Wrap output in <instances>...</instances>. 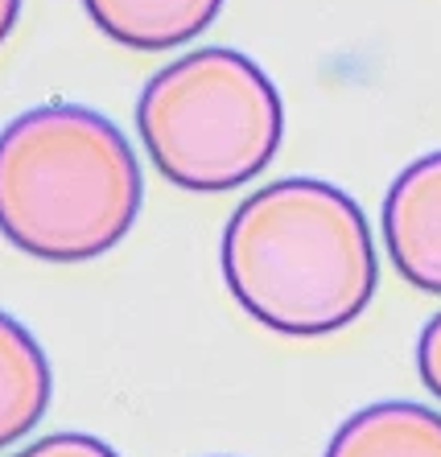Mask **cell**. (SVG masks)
Segmentation results:
<instances>
[{"instance_id": "9", "label": "cell", "mask_w": 441, "mask_h": 457, "mask_svg": "<svg viewBox=\"0 0 441 457\" xmlns=\"http://www.w3.org/2000/svg\"><path fill=\"white\" fill-rule=\"evenodd\" d=\"M417 371H420V383L441 400V313L429 318V326L417 338Z\"/></svg>"}, {"instance_id": "10", "label": "cell", "mask_w": 441, "mask_h": 457, "mask_svg": "<svg viewBox=\"0 0 441 457\" xmlns=\"http://www.w3.org/2000/svg\"><path fill=\"white\" fill-rule=\"evenodd\" d=\"M17 17H21V0H0V42L12 33Z\"/></svg>"}, {"instance_id": "7", "label": "cell", "mask_w": 441, "mask_h": 457, "mask_svg": "<svg viewBox=\"0 0 441 457\" xmlns=\"http://www.w3.org/2000/svg\"><path fill=\"white\" fill-rule=\"evenodd\" d=\"M54 400V371L29 330L0 309V449L42 425Z\"/></svg>"}, {"instance_id": "6", "label": "cell", "mask_w": 441, "mask_h": 457, "mask_svg": "<svg viewBox=\"0 0 441 457\" xmlns=\"http://www.w3.org/2000/svg\"><path fill=\"white\" fill-rule=\"evenodd\" d=\"M326 457H441V412L412 400H384L346 416Z\"/></svg>"}, {"instance_id": "4", "label": "cell", "mask_w": 441, "mask_h": 457, "mask_svg": "<svg viewBox=\"0 0 441 457\" xmlns=\"http://www.w3.org/2000/svg\"><path fill=\"white\" fill-rule=\"evenodd\" d=\"M384 247L412 288L441 297V149L404 165L387 186Z\"/></svg>"}, {"instance_id": "3", "label": "cell", "mask_w": 441, "mask_h": 457, "mask_svg": "<svg viewBox=\"0 0 441 457\" xmlns=\"http://www.w3.org/2000/svg\"><path fill=\"white\" fill-rule=\"evenodd\" d=\"M137 128L165 181L215 194L248 186L272 165L285 104L248 54L206 46L149 79L137 99Z\"/></svg>"}, {"instance_id": "2", "label": "cell", "mask_w": 441, "mask_h": 457, "mask_svg": "<svg viewBox=\"0 0 441 457\" xmlns=\"http://www.w3.org/2000/svg\"><path fill=\"white\" fill-rule=\"evenodd\" d=\"M145 178L129 140L91 107L42 104L0 132V235L50 264H83L129 235Z\"/></svg>"}, {"instance_id": "8", "label": "cell", "mask_w": 441, "mask_h": 457, "mask_svg": "<svg viewBox=\"0 0 441 457\" xmlns=\"http://www.w3.org/2000/svg\"><path fill=\"white\" fill-rule=\"evenodd\" d=\"M9 457H120V453L91 433H50Z\"/></svg>"}, {"instance_id": "1", "label": "cell", "mask_w": 441, "mask_h": 457, "mask_svg": "<svg viewBox=\"0 0 441 457\" xmlns=\"http://www.w3.org/2000/svg\"><path fill=\"white\" fill-rule=\"evenodd\" d=\"M223 280L260 326L322 338L351 326L376 297V239L346 190L318 178H280L227 219Z\"/></svg>"}, {"instance_id": "5", "label": "cell", "mask_w": 441, "mask_h": 457, "mask_svg": "<svg viewBox=\"0 0 441 457\" xmlns=\"http://www.w3.org/2000/svg\"><path fill=\"white\" fill-rule=\"evenodd\" d=\"M83 9L124 50L165 54L194 42L219 17L223 0H83Z\"/></svg>"}]
</instances>
